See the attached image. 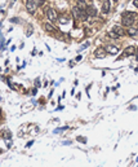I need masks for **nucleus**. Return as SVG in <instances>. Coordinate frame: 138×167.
<instances>
[{
    "instance_id": "nucleus-1",
    "label": "nucleus",
    "mask_w": 138,
    "mask_h": 167,
    "mask_svg": "<svg viewBox=\"0 0 138 167\" xmlns=\"http://www.w3.org/2000/svg\"><path fill=\"white\" fill-rule=\"evenodd\" d=\"M38 3L36 0H27L26 1V9L28 13H35V11L38 9Z\"/></svg>"
},
{
    "instance_id": "nucleus-2",
    "label": "nucleus",
    "mask_w": 138,
    "mask_h": 167,
    "mask_svg": "<svg viewBox=\"0 0 138 167\" xmlns=\"http://www.w3.org/2000/svg\"><path fill=\"white\" fill-rule=\"evenodd\" d=\"M47 17H48V19L50 22H55L58 19V17H57V12L54 11L53 8H49L48 11H47Z\"/></svg>"
},
{
    "instance_id": "nucleus-3",
    "label": "nucleus",
    "mask_w": 138,
    "mask_h": 167,
    "mask_svg": "<svg viewBox=\"0 0 138 167\" xmlns=\"http://www.w3.org/2000/svg\"><path fill=\"white\" fill-rule=\"evenodd\" d=\"M136 21V18H132V17H124L123 16L121 18V23H123V26H125V27H130L133 23H134Z\"/></svg>"
},
{
    "instance_id": "nucleus-4",
    "label": "nucleus",
    "mask_w": 138,
    "mask_h": 167,
    "mask_svg": "<svg viewBox=\"0 0 138 167\" xmlns=\"http://www.w3.org/2000/svg\"><path fill=\"white\" fill-rule=\"evenodd\" d=\"M105 49H106V52L110 53V54H116L117 52H119L120 47H115V45H112V44H107L105 47Z\"/></svg>"
},
{
    "instance_id": "nucleus-5",
    "label": "nucleus",
    "mask_w": 138,
    "mask_h": 167,
    "mask_svg": "<svg viewBox=\"0 0 138 167\" xmlns=\"http://www.w3.org/2000/svg\"><path fill=\"white\" fill-rule=\"evenodd\" d=\"M137 53V49L136 47H133V45H129V47H126L125 50H124V54L126 56V57H129V56H133Z\"/></svg>"
},
{
    "instance_id": "nucleus-6",
    "label": "nucleus",
    "mask_w": 138,
    "mask_h": 167,
    "mask_svg": "<svg viewBox=\"0 0 138 167\" xmlns=\"http://www.w3.org/2000/svg\"><path fill=\"white\" fill-rule=\"evenodd\" d=\"M86 13H88V16H90V17H96L97 14H98L96 7H93V5H88V8H86Z\"/></svg>"
},
{
    "instance_id": "nucleus-7",
    "label": "nucleus",
    "mask_w": 138,
    "mask_h": 167,
    "mask_svg": "<svg viewBox=\"0 0 138 167\" xmlns=\"http://www.w3.org/2000/svg\"><path fill=\"white\" fill-rule=\"evenodd\" d=\"M106 49L105 48H98L96 50V53H94V56L97 58H105V56H106Z\"/></svg>"
},
{
    "instance_id": "nucleus-8",
    "label": "nucleus",
    "mask_w": 138,
    "mask_h": 167,
    "mask_svg": "<svg viewBox=\"0 0 138 167\" xmlns=\"http://www.w3.org/2000/svg\"><path fill=\"white\" fill-rule=\"evenodd\" d=\"M112 31H115L117 35H119V36H123V35H125L126 33H125V30L123 29L121 26H117V25H115L114 27H112Z\"/></svg>"
},
{
    "instance_id": "nucleus-9",
    "label": "nucleus",
    "mask_w": 138,
    "mask_h": 167,
    "mask_svg": "<svg viewBox=\"0 0 138 167\" xmlns=\"http://www.w3.org/2000/svg\"><path fill=\"white\" fill-rule=\"evenodd\" d=\"M102 12H103V14H107L110 12V3L107 1V0L102 4Z\"/></svg>"
},
{
    "instance_id": "nucleus-10",
    "label": "nucleus",
    "mask_w": 138,
    "mask_h": 167,
    "mask_svg": "<svg viewBox=\"0 0 138 167\" xmlns=\"http://www.w3.org/2000/svg\"><path fill=\"white\" fill-rule=\"evenodd\" d=\"M44 29L47 30L48 33H53V31H55L54 26H53V25L50 23V22H47V23H45V25H44Z\"/></svg>"
},
{
    "instance_id": "nucleus-11",
    "label": "nucleus",
    "mask_w": 138,
    "mask_h": 167,
    "mask_svg": "<svg viewBox=\"0 0 138 167\" xmlns=\"http://www.w3.org/2000/svg\"><path fill=\"white\" fill-rule=\"evenodd\" d=\"M76 5H78V7H79V9H81V11H86V8H88L86 3H85V1H83V0H79Z\"/></svg>"
},
{
    "instance_id": "nucleus-12",
    "label": "nucleus",
    "mask_w": 138,
    "mask_h": 167,
    "mask_svg": "<svg viewBox=\"0 0 138 167\" xmlns=\"http://www.w3.org/2000/svg\"><path fill=\"white\" fill-rule=\"evenodd\" d=\"M123 16H124V17H132V18H137V17H138V13H134V12H125V13H123Z\"/></svg>"
},
{
    "instance_id": "nucleus-13",
    "label": "nucleus",
    "mask_w": 138,
    "mask_h": 167,
    "mask_svg": "<svg viewBox=\"0 0 138 167\" xmlns=\"http://www.w3.org/2000/svg\"><path fill=\"white\" fill-rule=\"evenodd\" d=\"M128 35L134 38L136 35H137V29H129V30H128Z\"/></svg>"
},
{
    "instance_id": "nucleus-14",
    "label": "nucleus",
    "mask_w": 138,
    "mask_h": 167,
    "mask_svg": "<svg viewBox=\"0 0 138 167\" xmlns=\"http://www.w3.org/2000/svg\"><path fill=\"white\" fill-rule=\"evenodd\" d=\"M107 35H109L110 38H112V39H117V38H120V36H119V35H117L115 31H110V33L107 34Z\"/></svg>"
},
{
    "instance_id": "nucleus-15",
    "label": "nucleus",
    "mask_w": 138,
    "mask_h": 167,
    "mask_svg": "<svg viewBox=\"0 0 138 167\" xmlns=\"http://www.w3.org/2000/svg\"><path fill=\"white\" fill-rule=\"evenodd\" d=\"M31 33H32V26H31V25H28V26H27V31H26V36H30Z\"/></svg>"
},
{
    "instance_id": "nucleus-16",
    "label": "nucleus",
    "mask_w": 138,
    "mask_h": 167,
    "mask_svg": "<svg viewBox=\"0 0 138 167\" xmlns=\"http://www.w3.org/2000/svg\"><path fill=\"white\" fill-rule=\"evenodd\" d=\"M69 127L67 126H65V127H61V128H55L54 130V134H58V132H61V131H65V130H67Z\"/></svg>"
},
{
    "instance_id": "nucleus-17",
    "label": "nucleus",
    "mask_w": 138,
    "mask_h": 167,
    "mask_svg": "<svg viewBox=\"0 0 138 167\" xmlns=\"http://www.w3.org/2000/svg\"><path fill=\"white\" fill-rule=\"evenodd\" d=\"M4 139H5V140H9V139H12V136H11V134H9L8 131H5V132H4Z\"/></svg>"
},
{
    "instance_id": "nucleus-18",
    "label": "nucleus",
    "mask_w": 138,
    "mask_h": 167,
    "mask_svg": "<svg viewBox=\"0 0 138 167\" xmlns=\"http://www.w3.org/2000/svg\"><path fill=\"white\" fill-rule=\"evenodd\" d=\"M76 140H78V141H79V143H84V144L86 143V139H85V137H80V136H79V137H78V139H76Z\"/></svg>"
},
{
    "instance_id": "nucleus-19",
    "label": "nucleus",
    "mask_w": 138,
    "mask_h": 167,
    "mask_svg": "<svg viewBox=\"0 0 138 167\" xmlns=\"http://www.w3.org/2000/svg\"><path fill=\"white\" fill-rule=\"evenodd\" d=\"M18 21H19V18H17V17H16V18H12V19H11V22H13V23H18Z\"/></svg>"
},
{
    "instance_id": "nucleus-20",
    "label": "nucleus",
    "mask_w": 138,
    "mask_h": 167,
    "mask_svg": "<svg viewBox=\"0 0 138 167\" xmlns=\"http://www.w3.org/2000/svg\"><path fill=\"white\" fill-rule=\"evenodd\" d=\"M36 3H38V5H43L45 3V0H36Z\"/></svg>"
},
{
    "instance_id": "nucleus-21",
    "label": "nucleus",
    "mask_w": 138,
    "mask_h": 167,
    "mask_svg": "<svg viewBox=\"0 0 138 167\" xmlns=\"http://www.w3.org/2000/svg\"><path fill=\"white\" fill-rule=\"evenodd\" d=\"M32 144H34V140H32V141H28V143L26 144V148H30V146H31Z\"/></svg>"
},
{
    "instance_id": "nucleus-22",
    "label": "nucleus",
    "mask_w": 138,
    "mask_h": 167,
    "mask_svg": "<svg viewBox=\"0 0 138 167\" xmlns=\"http://www.w3.org/2000/svg\"><path fill=\"white\" fill-rule=\"evenodd\" d=\"M133 4H134L136 8H138V0H133Z\"/></svg>"
}]
</instances>
